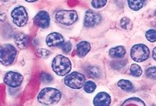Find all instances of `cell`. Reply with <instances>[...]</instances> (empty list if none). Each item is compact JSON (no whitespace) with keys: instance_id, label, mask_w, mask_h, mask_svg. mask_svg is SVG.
Returning a JSON list of instances; mask_svg holds the SVG:
<instances>
[{"instance_id":"17","label":"cell","mask_w":156,"mask_h":106,"mask_svg":"<svg viewBox=\"0 0 156 106\" xmlns=\"http://www.w3.org/2000/svg\"><path fill=\"white\" fill-rule=\"evenodd\" d=\"M128 5H129V8L133 10H139L140 9H141L143 6L145 4V2L144 1H140V0H136V1H128L127 2Z\"/></svg>"},{"instance_id":"18","label":"cell","mask_w":156,"mask_h":106,"mask_svg":"<svg viewBox=\"0 0 156 106\" xmlns=\"http://www.w3.org/2000/svg\"><path fill=\"white\" fill-rule=\"evenodd\" d=\"M130 72L133 76L138 77L142 74V69L140 65H138L137 64H133L130 66Z\"/></svg>"},{"instance_id":"15","label":"cell","mask_w":156,"mask_h":106,"mask_svg":"<svg viewBox=\"0 0 156 106\" xmlns=\"http://www.w3.org/2000/svg\"><path fill=\"white\" fill-rule=\"evenodd\" d=\"M126 54V49L122 46H117L110 49L109 55L112 58H122Z\"/></svg>"},{"instance_id":"3","label":"cell","mask_w":156,"mask_h":106,"mask_svg":"<svg viewBox=\"0 0 156 106\" xmlns=\"http://www.w3.org/2000/svg\"><path fill=\"white\" fill-rule=\"evenodd\" d=\"M64 83L70 88L80 89L85 83V77L80 72H73L65 77Z\"/></svg>"},{"instance_id":"21","label":"cell","mask_w":156,"mask_h":106,"mask_svg":"<svg viewBox=\"0 0 156 106\" xmlns=\"http://www.w3.org/2000/svg\"><path fill=\"white\" fill-rule=\"evenodd\" d=\"M146 38L147 39V41H151V42H154L156 41V30L151 29L148 30L145 34Z\"/></svg>"},{"instance_id":"23","label":"cell","mask_w":156,"mask_h":106,"mask_svg":"<svg viewBox=\"0 0 156 106\" xmlns=\"http://www.w3.org/2000/svg\"><path fill=\"white\" fill-rule=\"evenodd\" d=\"M107 1H102V0H94L91 2L93 7L95 8V9H98V8L103 7L104 5H106Z\"/></svg>"},{"instance_id":"7","label":"cell","mask_w":156,"mask_h":106,"mask_svg":"<svg viewBox=\"0 0 156 106\" xmlns=\"http://www.w3.org/2000/svg\"><path fill=\"white\" fill-rule=\"evenodd\" d=\"M11 16L13 23L18 26H23L27 24L28 15L27 10L22 5L14 8L11 12Z\"/></svg>"},{"instance_id":"1","label":"cell","mask_w":156,"mask_h":106,"mask_svg":"<svg viewBox=\"0 0 156 106\" xmlns=\"http://www.w3.org/2000/svg\"><path fill=\"white\" fill-rule=\"evenodd\" d=\"M61 98V92L55 88L46 87L40 91L37 95L39 102L44 104H53L58 102Z\"/></svg>"},{"instance_id":"25","label":"cell","mask_w":156,"mask_h":106,"mask_svg":"<svg viewBox=\"0 0 156 106\" xmlns=\"http://www.w3.org/2000/svg\"><path fill=\"white\" fill-rule=\"evenodd\" d=\"M61 48L63 52L69 53L72 49V44H70V42H65L61 45Z\"/></svg>"},{"instance_id":"20","label":"cell","mask_w":156,"mask_h":106,"mask_svg":"<svg viewBox=\"0 0 156 106\" xmlns=\"http://www.w3.org/2000/svg\"><path fill=\"white\" fill-rule=\"evenodd\" d=\"M96 88V84L93 81H87L83 85V89L87 93H92Z\"/></svg>"},{"instance_id":"29","label":"cell","mask_w":156,"mask_h":106,"mask_svg":"<svg viewBox=\"0 0 156 106\" xmlns=\"http://www.w3.org/2000/svg\"><path fill=\"white\" fill-rule=\"evenodd\" d=\"M155 16H156V10H155Z\"/></svg>"},{"instance_id":"2","label":"cell","mask_w":156,"mask_h":106,"mask_svg":"<svg viewBox=\"0 0 156 106\" xmlns=\"http://www.w3.org/2000/svg\"><path fill=\"white\" fill-rule=\"evenodd\" d=\"M51 67L54 72L58 76L68 74L71 69V62L68 58L62 55H58L53 58Z\"/></svg>"},{"instance_id":"5","label":"cell","mask_w":156,"mask_h":106,"mask_svg":"<svg viewBox=\"0 0 156 106\" xmlns=\"http://www.w3.org/2000/svg\"><path fill=\"white\" fill-rule=\"evenodd\" d=\"M130 55L135 62H144L148 58L149 55H150V51L147 46L144 44H135L131 48Z\"/></svg>"},{"instance_id":"13","label":"cell","mask_w":156,"mask_h":106,"mask_svg":"<svg viewBox=\"0 0 156 106\" xmlns=\"http://www.w3.org/2000/svg\"><path fill=\"white\" fill-rule=\"evenodd\" d=\"M14 41L16 45L20 48H26L29 44V37L28 36L24 34L20 33L17 34L14 37Z\"/></svg>"},{"instance_id":"8","label":"cell","mask_w":156,"mask_h":106,"mask_svg":"<svg viewBox=\"0 0 156 106\" xmlns=\"http://www.w3.org/2000/svg\"><path fill=\"white\" fill-rule=\"evenodd\" d=\"M23 76L16 72H8L4 77L5 83L11 87H19L23 82Z\"/></svg>"},{"instance_id":"4","label":"cell","mask_w":156,"mask_h":106,"mask_svg":"<svg viewBox=\"0 0 156 106\" xmlns=\"http://www.w3.org/2000/svg\"><path fill=\"white\" fill-rule=\"evenodd\" d=\"M16 55V49L12 44H5L1 48V62L5 65L13 63Z\"/></svg>"},{"instance_id":"22","label":"cell","mask_w":156,"mask_h":106,"mask_svg":"<svg viewBox=\"0 0 156 106\" xmlns=\"http://www.w3.org/2000/svg\"><path fill=\"white\" fill-rule=\"evenodd\" d=\"M146 75H147V77L153 80H156V66L149 67L146 70Z\"/></svg>"},{"instance_id":"6","label":"cell","mask_w":156,"mask_h":106,"mask_svg":"<svg viewBox=\"0 0 156 106\" xmlns=\"http://www.w3.org/2000/svg\"><path fill=\"white\" fill-rule=\"evenodd\" d=\"M77 13L73 10H60L55 14V19L59 23L62 25H72L77 19Z\"/></svg>"},{"instance_id":"19","label":"cell","mask_w":156,"mask_h":106,"mask_svg":"<svg viewBox=\"0 0 156 106\" xmlns=\"http://www.w3.org/2000/svg\"><path fill=\"white\" fill-rule=\"evenodd\" d=\"M87 72H88L89 76H91V77H98L100 76V69L98 67H95V66H90V67L87 68Z\"/></svg>"},{"instance_id":"10","label":"cell","mask_w":156,"mask_h":106,"mask_svg":"<svg viewBox=\"0 0 156 106\" xmlns=\"http://www.w3.org/2000/svg\"><path fill=\"white\" fill-rule=\"evenodd\" d=\"M34 23L41 28H47L49 26L50 16L45 11L39 12L34 17Z\"/></svg>"},{"instance_id":"12","label":"cell","mask_w":156,"mask_h":106,"mask_svg":"<svg viewBox=\"0 0 156 106\" xmlns=\"http://www.w3.org/2000/svg\"><path fill=\"white\" fill-rule=\"evenodd\" d=\"M111 102V97L105 92L98 93L94 98V106H108Z\"/></svg>"},{"instance_id":"26","label":"cell","mask_w":156,"mask_h":106,"mask_svg":"<svg viewBox=\"0 0 156 106\" xmlns=\"http://www.w3.org/2000/svg\"><path fill=\"white\" fill-rule=\"evenodd\" d=\"M41 79L44 83H50V82H51V80H52V76H51V75L48 74V73L44 72V73L41 74Z\"/></svg>"},{"instance_id":"11","label":"cell","mask_w":156,"mask_h":106,"mask_svg":"<svg viewBox=\"0 0 156 106\" xmlns=\"http://www.w3.org/2000/svg\"><path fill=\"white\" fill-rule=\"evenodd\" d=\"M47 44L50 47L62 45L64 43V38L62 34L58 33H51L48 34L46 38Z\"/></svg>"},{"instance_id":"28","label":"cell","mask_w":156,"mask_h":106,"mask_svg":"<svg viewBox=\"0 0 156 106\" xmlns=\"http://www.w3.org/2000/svg\"><path fill=\"white\" fill-rule=\"evenodd\" d=\"M152 56H153V58H154V60H156V47L154 48V50H153Z\"/></svg>"},{"instance_id":"24","label":"cell","mask_w":156,"mask_h":106,"mask_svg":"<svg viewBox=\"0 0 156 106\" xmlns=\"http://www.w3.org/2000/svg\"><path fill=\"white\" fill-rule=\"evenodd\" d=\"M120 24L122 28L126 29V30H127V29H129L130 25H131V22H130V20L129 19V18L124 17L121 19Z\"/></svg>"},{"instance_id":"14","label":"cell","mask_w":156,"mask_h":106,"mask_svg":"<svg viewBox=\"0 0 156 106\" xmlns=\"http://www.w3.org/2000/svg\"><path fill=\"white\" fill-rule=\"evenodd\" d=\"M90 49V45L87 41H81L77 44L76 47V52L78 56L83 57L87 55Z\"/></svg>"},{"instance_id":"16","label":"cell","mask_w":156,"mask_h":106,"mask_svg":"<svg viewBox=\"0 0 156 106\" xmlns=\"http://www.w3.org/2000/svg\"><path fill=\"white\" fill-rule=\"evenodd\" d=\"M118 86L120 87L122 90H124L126 91H131L133 90V86L132 83L127 80H121L118 82Z\"/></svg>"},{"instance_id":"9","label":"cell","mask_w":156,"mask_h":106,"mask_svg":"<svg viewBox=\"0 0 156 106\" xmlns=\"http://www.w3.org/2000/svg\"><path fill=\"white\" fill-rule=\"evenodd\" d=\"M101 16H100L99 13L94 12V11L89 10L86 12L83 23L87 27H92V26L98 24L101 22Z\"/></svg>"},{"instance_id":"27","label":"cell","mask_w":156,"mask_h":106,"mask_svg":"<svg viewBox=\"0 0 156 106\" xmlns=\"http://www.w3.org/2000/svg\"><path fill=\"white\" fill-rule=\"evenodd\" d=\"M39 54H40V55H41V56L46 57L47 55H49L50 52L46 49H40V51H39Z\"/></svg>"}]
</instances>
